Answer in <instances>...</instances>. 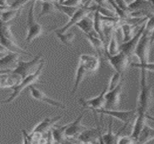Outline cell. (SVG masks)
Segmentation results:
<instances>
[{
    "instance_id": "6da1fadb",
    "label": "cell",
    "mask_w": 154,
    "mask_h": 144,
    "mask_svg": "<svg viewBox=\"0 0 154 144\" xmlns=\"http://www.w3.org/2000/svg\"><path fill=\"white\" fill-rule=\"evenodd\" d=\"M152 103L151 87L147 83L146 71L141 69L140 83V92L137 99V106L136 108L137 114L148 115Z\"/></svg>"
},
{
    "instance_id": "7a4b0ae2",
    "label": "cell",
    "mask_w": 154,
    "mask_h": 144,
    "mask_svg": "<svg viewBox=\"0 0 154 144\" xmlns=\"http://www.w3.org/2000/svg\"><path fill=\"white\" fill-rule=\"evenodd\" d=\"M154 29V25L150 22L146 23V28L143 32L142 36L140 38L135 50L134 54L139 59L140 63L144 64L148 63V57H149V51L150 45V38L152 33Z\"/></svg>"
},
{
    "instance_id": "3957f363",
    "label": "cell",
    "mask_w": 154,
    "mask_h": 144,
    "mask_svg": "<svg viewBox=\"0 0 154 144\" xmlns=\"http://www.w3.org/2000/svg\"><path fill=\"white\" fill-rule=\"evenodd\" d=\"M44 62L43 61L42 63L39 64L38 69L35 70V72H34L33 74H30V75L27 76L25 79H23L22 80V81L20 83V84L12 89V90H13V92L10 95L9 98L7 99L5 101V103L8 104V103H10L12 102L13 100H15V99L20 95V94L21 93V92H22L23 90H24L25 89L28 87L32 86L33 84L35 83V81H37V80L38 79L39 76L41 75V73H42L43 69H44Z\"/></svg>"
},
{
    "instance_id": "277c9868",
    "label": "cell",
    "mask_w": 154,
    "mask_h": 144,
    "mask_svg": "<svg viewBox=\"0 0 154 144\" xmlns=\"http://www.w3.org/2000/svg\"><path fill=\"white\" fill-rule=\"evenodd\" d=\"M36 1H33L30 4L29 11L28 13L27 19V34L26 38V43H30L35 38L42 35L43 32V27L41 24L37 22L34 17V6Z\"/></svg>"
},
{
    "instance_id": "5b68a950",
    "label": "cell",
    "mask_w": 154,
    "mask_h": 144,
    "mask_svg": "<svg viewBox=\"0 0 154 144\" xmlns=\"http://www.w3.org/2000/svg\"><path fill=\"white\" fill-rule=\"evenodd\" d=\"M97 113H101L102 115H106L109 116L113 117L118 119L124 123V127L126 128L130 122L135 120L137 118V110H126V111H122V110H98Z\"/></svg>"
},
{
    "instance_id": "8992f818",
    "label": "cell",
    "mask_w": 154,
    "mask_h": 144,
    "mask_svg": "<svg viewBox=\"0 0 154 144\" xmlns=\"http://www.w3.org/2000/svg\"><path fill=\"white\" fill-rule=\"evenodd\" d=\"M108 91V86L105 87L103 90L98 96L89 99H80V102L85 109H91L94 111L95 115L98 110L105 109L106 99L105 95Z\"/></svg>"
},
{
    "instance_id": "52a82bcc",
    "label": "cell",
    "mask_w": 154,
    "mask_h": 144,
    "mask_svg": "<svg viewBox=\"0 0 154 144\" xmlns=\"http://www.w3.org/2000/svg\"><path fill=\"white\" fill-rule=\"evenodd\" d=\"M105 55L113 69L120 74H122L130 64L131 58L122 51L115 56H110L107 53H105Z\"/></svg>"
},
{
    "instance_id": "ba28073f",
    "label": "cell",
    "mask_w": 154,
    "mask_h": 144,
    "mask_svg": "<svg viewBox=\"0 0 154 144\" xmlns=\"http://www.w3.org/2000/svg\"><path fill=\"white\" fill-rule=\"evenodd\" d=\"M42 55H38V56L34 57L33 60L30 61H20L18 62L17 67L14 70H10L12 73L18 74V75L22 76L23 79L28 76L30 74H33V69L38 63H41L44 60L41 59Z\"/></svg>"
},
{
    "instance_id": "9c48e42d",
    "label": "cell",
    "mask_w": 154,
    "mask_h": 144,
    "mask_svg": "<svg viewBox=\"0 0 154 144\" xmlns=\"http://www.w3.org/2000/svg\"><path fill=\"white\" fill-rule=\"evenodd\" d=\"M85 112H83L80 115L75 121L67 124V128L65 130V138L67 140H78V136L85 131L87 128L85 126L82 125L83 120Z\"/></svg>"
},
{
    "instance_id": "30bf717a",
    "label": "cell",
    "mask_w": 154,
    "mask_h": 144,
    "mask_svg": "<svg viewBox=\"0 0 154 144\" xmlns=\"http://www.w3.org/2000/svg\"><path fill=\"white\" fill-rule=\"evenodd\" d=\"M23 79L10 70H1V88H14L20 84Z\"/></svg>"
},
{
    "instance_id": "8fae6325",
    "label": "cell",
    "mask_w": 154,
    "mask_h": 144,
    "mask_svg": "<svg viewBox=\"0 0 154 144\" xmlns=\"http://www.w3.org/2000/svg\"><path fill=\"white\" fill-rule=\"evenodd\" d=\"M122 89V82L111 91H107L105 95L106 99V110H114L119 104L120 101V95Z\"/></svg>"
},
{
    "instance_id": "7c38bea8",
    "label": "cell",
    "mask_w": 154,
    "mask_h": 144,
    "mask_svg": "<svg viewBox=\"0 0 154 144\" xmlns=\"http://www.w3.org/2000/svg\"><path fill=\"white\" fill-rule=\"evenodd\" d=\"M145 28H146V23L143 25V26L141 27L140 29L137 32V34L134 35V37L131 40H129L127 43H123L120 46V51L125 53V54H127L128 56H130L131 58L132 55L135 52L136 46H137V43H138L140 38H141L143 32L145 31Z\"/></svg>"
},
{
    "instance_id": "4fadbf2b",
    "label": "cell",
    "mask_w": 154,
    "mask_h": 144,
    "mask_svg": "<svg viewBox=\"0 0 154 144\" xmlns=\"http://www.w3.org/2000/svg\"><path fill=\"white\" fill-rule=\"evenodd\" d=\"M29 89L31 96L35 99H37V100L38 101H42L43 102H45L46 104H49L51 106H54L56 107L61 108V109L62 110L65 109V106H64L63 104L57 102V101L54 100L53 99L50 98V97H48L44 92H42V90L36 88L35 87L30 86L29 87Z\"/></svg>"
},
{
    "instance_id": "5bb4252c",
    "label": "cell",
    "mask_w": 154,
    "mask_h": 144,
    "mask_svg": "<svg viewBox=\"0 0 154 144\" xmlns=\"http://www.w3.org/2000/svg\"><path fill=\"white\" fill-rule=\"evenodd\" d=\"M83 64L89 73H94L98 70L100 65L99 58L91 55L83 54L80 56L79 62Z\"/></svg>"
},
{
    "instance_id": "9a60e30c",
    "label": "cell",
    "mask_w": 154,
    "mask_h": 144,
    "mask_svg": "<svg viewBox=\"0 0 154 144\" xmlns=\"http://www.w3.org/2000/svg\"><path fill=\"white\" fill-rule=\"evenodd\" d=\"M97 128L86 129L81 134L78 136V140L79 142H92V143H97L99 139L100 135L101 133V128L98 125V122Z\"/></svg>"
},
{
    "instance_id": "2e32d148",
    "label": "cell",
    "mask_w": 154,
    "mask_h": 144,
    "mask_svg": "<svg viewBox=\"0 0 154 144\" xmlns=\"http://www.w3.org/2000/svg\"><path fill=\"white\" fill-rule=\"evenodd\" d=\"M19 54L10 52L0 60L1 70H14L18 64Z\"/></svg>"
},
{
    "instance_id": "e0dca14e",
    "label": "cell",
    "mask_w": 154,
    "mask_h": 144,
    "mask_svg": "<svg viewBox=\"0 0 154 144\" xmlns=\"http://www.w3.org/2000/svg\"><path fill=\"white\" fill-rule=\"evenodd\" d=\"M62 118V116H57L53 118H46L42 120V122H39L38 125L34 128L31 133H40V134H44L48 131H50L53 128L54 125L60 119Z\"/></svg>"
},
{
    "instance_id": "ac0fdd59",
    "label": "cell",
    "mask_w": 154,
    "mask_h": 144,
    "mask_svg": "<svg viewBox=\"0 0 154 144\" xmlns=\"http://www.w3.org/2000/svg\"><path fill=\"white\" fill-rule=\"evenodd\" d=\"M147 117H148V115L137 114V118H136L135 120V123H134L132 134L130 136L136 142H137V139H138L140 134L142 132L143 128L146 125V120L148 118Z\"/></svg>"
},
{
    "instance_id": "d6986e66",
    "label": "cell",
    "mask_w": 154,
    "mask_h": 144,
    "mask_svg": "<svg viewBox=\"0 0 154 144\" xmlns=\"http://www.w3.org/2000/svg\"><path fill=\"white\" fill-rule=\"evenodd\" d=\"M1 47L3 48L7 49L9 52L15 53L17 54H26V55H30L27 51H24V50L21 48L20 46L16 43V42L12 41V40L7 39L5 37L2 36L1 35Z\"/></svg>"
},
{
    "instance_id": "ffe728a7",
    "label": "cell",
    "mask_w": 154,
    "mask_h": 144,
    "mask_svg": "<svg viewBox=\"0 0 154 144\" xmlns=\"http://www.w3.org/2000/svg\"><path fill=\"white\" fill-rule=\"evenodd\" d=\"M85 37L99 56H101L103 53H106V46L104 43L96 33L90 35H85Z\"/></svg>"
},
{
    "instance_id": "44dd1931",
    "label": "cell",
    "mask_w": 154,
    "mask_h": 144,
    "mask_svg": "<svg viewBox=\"0 0 154 144\" xmlns=\"http://www.w3.org/2000/svg\"><path fill=\"white\" fill-rule=\"evenodd\" d=\"M112 120L111 119L110 122L109 123L108 131L105 134L101 135V139L103 144H117L119 134L125 130L122 128L117 134H114L112 130Z\"/></svg>"
},
{
    "instance_id": "7402d4cb",
    "label": "cell",
    "mask_w": 154,
    "mask_h": 144,
    "mask_svg": "<svg viewBox=\"0 0 154 144\" xmlns=\"http://www.w3.org/2000/svg\"><path fill=\"white\" fill-rule=\"evenodd\" d=\"M77 27L80 28L85 35H90L95 33L94 29V19L88 17V15L82 19L78 24Z\"/></svg>"
},
{
    "instance_id": "603a6c76",
    "label": "cell",
    "mask_w": 154,
    "mask_h": 144,
    "mask_svg": "<svg viewBox=\"0 0 154 144\" xmlns=\"http://www.w3.org/2000/svg\"><path fill=\"white\" fill-rule=\"evenodd\" d=\"M154 139V129L146 124L140 134L136 144H146Z\"/></svg>"
},
{
    "instance_id": "cb8c5ba5",
    "label": "cell",
    "mask_w": 154,
    "mask_h": 144,
    "mask_svg": "<svg viewBox=\"0 0 154 144\" xmlns=\"http://www.w3.org/2000/svg\"><path fill=\"white\" fill-rule=\"evenodd\" d=\"M94 19V29L95 33L103 40V42L104 43L106 46L104 35H103V22H102L101 15L99 13V12L97 11V10L94 12V19Z\"/></svg>"
},
{
    "instance_id": "d4e9b609",
    "label": "cell",
    "mask_w": 154,
    "mask_h": 144,
    "mask_svg": "<svg viewBox=\"0 0 154 144\" xmlns=\"http://www.w3.org/2000/svg\"><path fill=\"white\" fill-rule=\"evenodd\" d=\"M120 52V46H119L117 41V35L115 31L112 33V37L109 41V44L107 46L106 53H107L110 56H115Z\"/></svg>"
},
{
    "instance_id": "484cf974",
    "label": "cell",
    "mask_w": 154,
    "mask_h": 144,
    "mask_svg": "<svg viewBox=\"0 0 154 144\" xmlns=\"http://www.w3.org/2000/svg\"><path fill=\"white\" fill-rule=\"evenodd\" d=\"M88 73V70L85 69V67L84 66L83 64H81L80 63H78V69H77L76 72V76H75V84L74 87L72 89V94H75L77 92V90H78L80 82L83 80V79L85 77V76Z\"/></svg>"
},
{
    "instance_id": "4316f807",
    "label": "cell",
    "mask_w": 154,
    "mask_h": 144,
    "mask_svg": "<svg viewBox=\"0 0 154 144\" xmlns=\"http://www.w3.org/2000/svg\"><path fill=\"white\" fill-rule=\"evenodd\" d=\"M120 28L123 34V42H128L129 40H130L133 38V26L130 23L122 20L120 25Z\"/></svg>"
},
{
    "instance_id": "83f0119b",
    "label": "cell",
    "mask_w": 154,
    "mask_h": 144,
    "mask_svg": "<svg viewBox=\"0 0 154 144\" xmlns=\"http://www.w3.org/2000/svg\"><path fill=\"white\" fill-rule=\"evenodd\" d=\"M42 10H41L39 17L49 15V14L56 12L58 11L55 5L54 1H42Z\"/></svg>"
},
{
    "instance_id": "f1b7e54d",
    "label": "cell",
    "mask_w": 154,
    "mask_h": 144,
    "mask_svg": "<svg viewBox=\"0 0 154 144\" xmlns=\"http://www.w3.org/2000/svg\"><path fill=\"white\" fill-rule=\"evenodd\" d=\"M67 128V125L64 126H61L60 128H52L51 129V134H52L53 140L54 141L60 142L63 143L64 140H66L65 138V130Z\"/></svg>"
},
{
    "instance_id": "f546056e",
    "label": "cell",
    "mask_w": 154,
    "mask_h": 144,
    "mask_svg": "<svg viewBox=\"0 0 154 144\" xmlns=\"http://www.w3.org/2000/svg\"><path fill=\"white\" fill-rule=\"evenodd\" d=\"M22 10H10L1 12V22L8 23L20 13Z\"/></svg>"
},
{
    "instance_id": "4dcf8cb0",
    "label": "cell",
    "mask_w": 154,
    "mask_h": 144,
    "mask_svg": "<svg viewBox=\"0 0 154 144\" xmlns=\"http://www.w3.org/2000/svg\"><path fill=\"white\" fill-rule=\"evenodd\" d=\"M0 33H1L2 36L5 37V38L9 39L10 40H12V41L16 42L15 37L12 33L11 24L10 22H1V24H0Z\"/></svg>"
},
{
    "instance_id": "1f68e13d",
    "label": "cell",
    "mask_w": 154,
    "mask_h": 144,
    "mask_svg": "<svg viewBox=\"0 0 154 144\" xmlns=\"http://www.w3.org/2000/svg\"><path fill=\"white\" fill-rule=\"evenodd\" d=\"M56 7L59 12H62V13L65 14L66 15L68 16L69 18H71L73 15L76 13L77 11L79 10L80 7H68L64 6V5L60 4L57 1H54Z\"/></svg>"
},
{
    "instance_id": "d6a6232c",
    "label": "cell",
    "mask_w": 154,
    "mask_h": 144,
    "mask_svg": "<svg viewBox=\"0 0 154 144\" xmlns=\"http://www.w3.org/2000/svg\"><path fill=\"white\" fill-rule=\"evenodd\" d=\"M54 33L56 34L57 37L60 39V40L62 43L66 46H69L72 40H74L75 35V33L72 32H69V33H60L58 32L54 31Z\"/></svg>"
},
{
    "instance_id": "836d02e7",
    "label": "cell",
    "mask_w": 154,
    "mask_h": 144,
    "mask_svg": "<svg viewBox=\"0 0 154 144\" xmlns=\"http://www.w3.org/2000/svg\"><path fill=\"white\" fill-rule=\"evenodd\" d=\"M121 76L122 74H119L117 72L113 74L110 81H109L108 85V91H111V90H113L114 89H115L122 82Z\"/></svg>"
},
{
    "instance_id": "e575fe53",
    "label": "cell",
    "mask_w": 154,
    "mask_h": 144,
    "mask_svg": "<svg viewBox=\"0 0 154 144\" xmlns=\"http://www.w3.org/2000/svg\"><path fill=\"white\" fill-rule=\"evenodd\" d=\"M57 2L64 6L72 7H80L83 4V1H77V0H66V1H59Z\"/></svg>"
},
{
    "instance_id": "d590c367",
    "label": "cell",
    "mask_w": 154,
    "mask_h": 144,
    "mask_svg": "<svg viewBox=\"0 0 154 144\" xmlns=\"http://www.w3.org/2000/svg\"><path fill=\"white\" fill-rule=\"evenodd\" d=\"M132 67L135 68H139L140 69H145L146 71H150V72H154V63H148L141 64V63H131Z\"/></svg>"
},
{
    "instance_id": "8d00e7d4",
    "label": "cell",
    "mask_w": 154,
    "mask_h": 144,
    "mask_svg": "<svg viewBox=\"0 0 154 144\" xmlns=\"http://www.w3.org/2000/svg\"><path fill=\"white\" fill-rule=\"evenodd\" d=\"M10 9L11 10H22V7L25 4L28 3V1H9Z\"/></svg>"
},
{
    "instance_id": "74e56055",
    "label": "cell",
    "mask_w": 154,
    "mask_h": 144,
    "mask_svg": "<svg viewBox=\"0 0 154 144\" xmlns=\"http://www.w3.org/2000/svg\"><path fill=\"white\" fill-rule=\"evenodd\" d=\"M146 3V1H134L130 2V4H128V10L130 11V13L131 12L134 11V10H137V9H140L141 7V6L143 4Z\"/></svg>"
},
{
    "instance_id": "f35d334b",
    "label": "cell",
    "mask_w": 154,
    "mask_h": 144,
    "mask_svg": "<svg viewBox=\"0 0 154 144\" xmlns=\"http://www.w3.org/2000/svg\"><path fill=\"white\" fill-rule=\"evenodd\" d=\"M117 144H136V141L131 136L119 137Z\"/></svg>"
},
{
    "instance_id": "ab89813d",
    "label": "cell",
    "mask_w": 154,
    "mask_h": 144,
    "mask_svg": "<svg viewBox=\"0 0 154 144\" xmlns=\"http://www.w3.org/2000/svg\"><path fill=\"white\" fill-rule=\"evenodd\" d=\"M22 133L23 136V144H33L30 141L29 139H28V136H27V132L25 130H22Z\"/></svg>"
},
{
    "instance_id": "60d3db41",
    "label": "cell",
    "mask_w": 154,
    "mask_h": 144,
    "mask_svg": "<svg viewBox=\"0 0 154 144\" xmlns=\"http://www.w3.org/2000/svg\"><path fill=\"white\" fill-rule=\"evenodd\" d=\"M150 3L152 5V7L153 9V11H154V1H150ZM154 43V29H153V33H152V35H151V38H150V45H153Z\"/></svg>"
},
{
    "instance_id": "b9f144b4",
    "label": "cell",
    "mask_w": 154,
    "mask_h": 144,
    "mask_svg": "<svg viewBox=\"0 0 154 144\" xmlns=\"http://www.w3.org/2000/svg\"><path fill=\"white\" fill-rule=\"evenodd\" d=\"M62 143H63V144H80V143H74V142L71 141L70 140H67V139H66L65 140H64V141Z\"/></svg>"
},
{
    "instance_id": "7bdbcfd3",
    "label": "cell",
    "mask_w": 154,
    "mask_h": 144,
    "mask_svg": "<svg viewBox=\"0 0 154 144\" xmlns=\"http://www.w3.org/2000/svg\"><path fill=\"white\" fill-rule=\"evenodd\" d=\"M80 144H96L92 142H80Z\"/></svg>"
},
{
    "instance_id": "ee69618b",
    "label": "cell",
    "mask_w": 154,
    "mask_h": 144,
    "mask_svg": "<svg viewBox=\"0 0 154 144\" xmlns=\"http://www.w3.org/2000/svg\"><path fill=\"white\" fill-rule=\"evenodd\" d=\"M53 144H63L62 143H60V142H57V141H53Z\"/></svg>"
},
{
    "instance_id": "f6af8a7d",
    "label": "cell",
    "mask_w": 154,
    "mask_h": 144,
    "mask_svg": "<svg viewBox=\"0 0 154 144\" xmlns=\"http://www.w3.org/2000/svg\"><path fill=\"white\" fill-rule=\"evenodd\" d=\"M147 118H148V119H150V120H152L154 121V118H153V117H150V116H149V115H148V117H147Z\"/></svg>"
}]
</instances>
